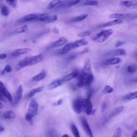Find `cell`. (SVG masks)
Masks as SVG:
<instances>
[{
  "instance_id": "5",
  "label": "cell",
  "mask_w": 137,
  "mask_h": 137,
  "mask_svg": "<svg viewBox=\"0 0 137 137\" xmlns=\"http://www.w3.org/2000/svg\"><path fill=\"white\" fill-rule=\"evenodd\" d=\"M38 105L35 100H33L29 103L28 109L26 114V116H29L33 118L38 113Z\"/></svg>"
},
{
  "instance_id": "3",
  "label": "cell",
  "mask_w": 137,
  "mask_h": 137,
  "mask_svg": "<svg viewBox=\"0 0 137 137\" xmlns=\"http://www.w3.org/2000/svg\"><path fill=\"white\" fill-rule=\"evenodd\" d=\"M79 80L77 83V87L81 88L83 87H89L90 86L94 80L93 74H86L82 72L78 76Z\"/></svg>"
},
{
  "instance_id": "26",
  "label": "cell",
  "mask_w": 137,
  "mask_h": 137,
  "mask_svg": "<svg viewBox=\"0 0 137 137\" xmlns=\"http://www.w3.org/2000/svg\"><path fill=\"white\" fill-rule=\"evenodd\" d=\"M43 89H44V86H40L31 89L28 94V97H32L34 96L36 94L41 92Z\"/></svg>"
},
{
  "instance_id": "49",
  "label": "cell",
  "mask_w": 137,
  "mask_h": 137,
  "mask_svg": "<svg viewBox=\"0 0 137 137\" xmlns=\"http://www.w3.org/2000/svg\"><path fill=\"white\" fill-rule=\"evenodd\" d=\"M131 137H137V131L135 130L133 133H132V135Z\"/></svg>"
},
{
  "instance_id": "11",
  "label": "cell",
  "mask_w": 137,
  "mask_h": 137,
  "mask_svg": "<svg viewBox=\"0 0 137 137\" xmlns=\"http://www.w3.org/2000/svg\"><path fill=\"white\" fill-rule=\"evenodd\" d=\"M80 2V0H68L64 2H62L58 4L59 6L64 7V8H70L73 6L79 4Z\"/></svg>"
},
{
  "instance_id": "42",
  "label": "cell",
  "mask_w": 137,
  "mask_h": 137,
  "mask_svg": "<svg viewBox=\"0 0 137 137\" xmlns=\"http://www.w3.org/2000/svg\"><path fill=\"white\" fill-rule=\"evenodd\" d=\"M90 34H91V33L89 31H84V32L79 33L77 36H78V37H80V38L85 37V36H89L90 35Z\"/></svg>"
},
{
  "instance_id": "21",
  "label": "cell",
  "mask_w": 137,
  "mask_h": 137,
  "mask_svg": "<svg viewBox=\"0 0 137 137\" xmlns=\"http://www.w3.org/2000/svg\"><path fill=\"white\" fill-rule=\"evenodd\" d=\"M2 116L5 119L7 120L14 119L16 117V114L12 110H8L3 113Z\"/></svg>"
},
{
  "instance_id": "4",
  "label": "cell",
  "mask_w": 137,
  "mask_h": 137,
  "mask_svg": "<svg viewBox=\"0 0 137 137\" xmlns=\"http://www.w3.org/2000/svg\"><path fill=\"white\" fill-rule=\"evenodd\" d=\"M81 105L82 113H85L87 115L92 114L93 105L89 99H81Z\"/></svg>"
},
{
  "instance_id": "18",
  "label": "cell",
  "mask_w": 137,
  "mask_h": 137,
  "mask_svg": "<svg viewBox=\"0 0 137 137\" xmlns=\"http://www.w3.org/2000/svg\"><path fill=\"white\" fill-rule=\"evenodd\" d=\"M45 77H46V72L44 70H42L39 74L34 76L32 78V80L34 82H38L43 80Z\"/></svg>"
},
{
  "instance_id": "29",
  "label": "cell",
  "mask_w": 137,
  "mask_h": 137,
  "mask_svg": "<svg viewBox=\"0 0 137 137\" xmlns=\"http://www.w3.org/2000/svg\"><path fill=\"white\" fill-rule=\"evenodd\" d=\"M123 98L124 100H127V101H130V100L135 99L137 98V92L135 91L134 92H131L127 94L124 96Z\"/></svg>"
},
{
  "instance_id": "8",
  "label": "cell",
  "mask_w": 137,
  "mask_h": 137,
  "mask_svg": "<svg viewBox=\"0 0 137 137\" xmlns=\"http://www.w3.org/2000/svg\"><path fill=\"white\" fill-rule=\"evenodd\" d=\"M81 99V98L80 97H78L76 99V100H74V102L72 103V107H73V109H74V110L77 114H79L82 113Z\"/></svg>"
},
{
  "instance_id": "36",
  "label": "cell",
  "mask_w": 137,
  "mask_h": 137,
  "mask_svg": "<svg viewBox=\"0 0 137 137\" xmlns=\"http://www.w3.org/2000/svg\"><path fill=\"white\" fill-rule=\"evenodd\" d=\"M114 88L109 85H106L104 87L103 90V92L105 94H110L113 92Z\"/></svg>"
},
{
  "instance_id": "41",
  "label": "cell",
  "mask_w": 137,
  "mask_h": 137,
  "mask_svg": "<svg viewBox=\"0 0 137 137\" xmlns=\"http://www.w3.org/2000/svg\"><path fill=\"white\" fill-rule=\"evenodd\" d=\"M1 14L5 17H7L9 15V10L6 6H3L1 8Z\"/></svg>"
},
{
  "instance_id": "19",
  "label": "cell",
  "mask_w": 137,
  "mask_h": 137,
  "mask_svg": "<svg viewBox=\"0 0 137 137\" xmlns=\"http://www.w3.org/2000/svg\"><path fill=\"white\" fill-rule=\"evenodd\" d=\"M36 16V14H29L23 17H22L19 20V22L21 23H25L35 21V19Z\"/></svg>"
},
{
  "instance_id": "10",
  "label": "cell",
  "mask_w": 137,
  "mask_h": 137,
  "mask_svg": "<svg viewBox=\"0 0 137 137\" xmlns=\"http://www.w3.org/2000/svg\"><path fill=\"white\" fill-rule=\"evenodd\" d=\"M79 75V74L78 71H75L74 72H71L70 74L66 75V76H64L63 78H62L61 80L62 82V83H66V82H68V81H69L72 79H74L78 77Z\"/></svg>"
},
{
  "instance_id": "25",
  "label": "cell",
  "mask_w": 137,
  "mask_h": 137,
  "mask_svg": "<svg viewBox=\"0 0 137 137\" xmlns=\"http://www.w3.org/2000/svg\"><path fill=\"white\" fill-rule=\"evenodd\" d=\"M72 49H74L72 42L66 43L64 46V47L62 49L61 54H66Z\"/></svg>"
},
{
  "instance_id": "38",
  "label": "cell",
  "mask_w": 137,
  "mask_h": 137,
  "mask_svg": "<svg viewBox=\"0 0 137 137\" xmlns=\"http://www.w3.org/2000/svg\"><path fill=\"white\" fill-rule=\"evenodd\" d=\"M12 68L10 65H6L5 66L4 68L2 71V74L5 75L6 74H8V73H10L12 72Z\"/></svg>"
},
{
  "instance_id": "6",
  "label": "cell",
  "mask_w": 137,
  "mask_h": 137,
  "mask_svg": "<svg viewBox=\"0 0 137 137\" xmlns=\"http://www.w3.org/2000/svg\"><path fill=\"white\" fill-rule=\"evenodd\" d=\"M0 93L9 102H12V97L11 94L9 92L4 84L1 80H0Z\"/></svg>"
},
{
  "instance_id": "12",
  "label": "cell",
  "mask_w": 137,
  "mask_h": 137,
  "mask_svg": "<svg viewBox=\"0 0 137 137\" xmlns=\"http://www.w3.org/2000/svg\"><path fill=\"white\" fill-rule=\"evenodd\" d=\"M23 93V87L22 85H19L18 86L17 91L16 95L15 97V100H14V104L17 105L18 102H19L20 100L22 99V95Z\"/></svg>"
},
{
  "instance_id": "33",
  "label": "cell",
  "mask_w": 137,
  "mask_h": 137,
  "mask_svg": "<svg viewBox=\"0 0 137 137\" xmlns=\"http://www.w3.org/2000/svg\"><path fill=\"white\" fill-rule=\"evenodd\" d=\"M98 4V2L97 1H95V0H86L83 3L84 5L87 6H95L97 5Z\"/></svg>"
},
{
  "instance_id": "2",
  "label": "cell",
  "mask_w": 137,
  "mask_h": 137,
  "mask_svg": "<svg viewBox=\"0 0 137 137\" xmlns=\"http://www.w3.org/2000/svg\"><path fill=\"white\" fill-rule=\"evenodd\" d=\"M114 31L112 29L102 30L100 32L91 36V40L96 43H103L106 41L109 38L113 35Z\"/></svg>"
},
{
  "instance_id": "52",
  "label": "cell",
  "mask_w": 137,
  "mask_h": 137,
  "mask_svg": "<svg viewBox=\"0 0 137 137\" xmlns=\"http://www.w3.org/2000/svg\"><path fill=\"white\" fill-rule=\"evenodd\" d=\"M3 107V105H2V102H1V101H0V109H2Z\"/></svg>"
},
{
  "instance_id": "28",
  "label": "cell",
  "mask_w": 137,
  "mask_h": 137,
  "mask_svg": "<svg viewBox=\"0 0 137 137\" xmlns=\"http://www.w3.org/2000/svg\"><path fill=\"white\" fill-rule=\"evenodd\" d=\"M62 84V82L61 80L58 79V80H54V81H53L52 83H51L48 85V87L50 89H55V88H56L60 86Z\"/></svg>"
},
{
  "instance_id": "24",
  "label": "cell",
  "mask_w": 137,
  "mask_h": 137,
  "mask_svg": "<svg viewBox=\"0 0 137 137\" xmlns=\"http://www.w3.org/2000/svg\"><path fill=\"white\" fill-rule=\"evenodd\" d=\"M130 16V14H120L117 13L111 15L109 16V18H113V19H122L123 18H125L127 17H129Z\"/></svg>"
},
{
  "instance_id": "1",
  "label": "cell",
  "mask_w": 137,
  "mask_h": 137,
  "mask_svg": "<svg viewBox=\"0 0 137 137\" xmlns=\"http://www.w3.org/2000/svg\"><path fill=\"white\" fill-rule=\"evenodd\" d=\"M43 59V56L42 54H39L36 55L26 57L19 61L16 67V71H19L24 68L27 66H32L37 64L41 62Z\"/></svg>"
},
{
  "instance_id": "20",
  "label": "cell",
  "mask_w": 137,
  "mask_h": 137,
  "mask_svg": "<svg viewBox=\"0 0 137 137\" xmlns=\"http://www.w3.org/2000/svg\"><path fill=\"white\" fill-rule=\"evenodd\" d=\"M72 43H73V47H74V49H75L87 45L88 44V42L84 39H81L75 42H73Z\"/></svg>"
},
{
  "instance_id": "43",
  "label": "cell",
  "mask_w": 137,
  "mask_h": 137,
  "mask_svg": "<svg viewBox=\"0 0 137 137\" xmlns=\"http://www.w3.org/2000/svg\"><path fill=\"white\" fill-rule=\"evenodd\" d=\"M107 107V102L106 101H103L101 105V112H104Z\"/></svg>"
},
{
  "instance_id": "17",
  "label": "cell",
  "mask_w": 137,
  "mask_h": 137,
  "mask_svg": "<svg viewBox=\"0 0 137 137\" xmlns=\"http://www.w3.org/2000/svg\"><path fill=\"white\" fill-rule=\"evenodd\" d=\"M121 5L126 7L131 8L136 7L137 5V0H127V1H123L120 3Z\"/></svg>"
},
{
  "instance_id": "46",
  "label": "cell",
  "mask_w": 137,
  "mask_h": 137,
  "mask_svg": "<svg viewBox=\"0 0 137 137\" xmlns=\"http://www.w3.org/2000/svg\"><path fill=\"white\" fill-rule=\"evenodd\" d=\"M89 52V49L88 48H84L83 50H82L81 51H80L79 53V55H84V54H86L87 53H88Z\"/></svg>"
},
{
  "instance_id": "39",
  "label": "cell",
  "mask_w": 137,
  "mask_h": 137,
  "mask_svg": "<svg viewBox=\"0 0 137 137\" xmlns=\"http://www.w3.org/2000/svg\"><path fill=\"white\" fill-rule=\"evenodd\" d=\"M6 3L13 8H16L17 5V0H5Z\"/></svg>"
},
{
  "instance_id": "34",
  "label": "cell",
  "mask_w": 137,
  "mask_h": 137,
  "mask_svg": "<svg viewBox=\"0 0 137 137\" xmlns=\"http://www.w3.org/2000/svg\"><path fill=\"white\" fill-rule=\"evenodd\" d=\"M136 66L135 64H131L129 65L126 68V70L127 72L129 74H134L136 71Z\"/></svg>"
},
{
  "instance_id": "31",
  "label": "cell",
  "mask_w": 137,
  "mask_h": 137,
  "mask_svg": "<svg viewBox=\"0 0 137 137\" xmlns=\"http://www.w3.org/2000/svg\"><path fill=\"white\" fill-rule=\"evenodd\" d=\"M87 17H88L87 14H81L77 17H75L74 18H73L71 21L72 22H81V21H83L84 19H85Z\"/></svg>"
},
{
  "instance_id": "7",
  "label": "cell",
  "mask_w": 137,
  "mask_h": 137,
  "mask_svg": "<svg viewBox=\"0 0 137 137\" xmlns=\"http://www.w3.org/2000/svg\"><path fill=\"white\" fill-rule=\"evenodd\" d=\"M81 123L82 124V126H83V128L84 129V130L85 131V132L86 133V134H87V135L89 137H94L93 132L91 130L90 127L86 120V118H85V117H83L81 118Z\"/></svg>"
},
{
  "instance_id": "50",
  "label": "cell",
  "mask_w": 137,
  "mask_h": 137,
  "mask_svg": "<svg viewBox=\"0 0 137 137\" xmlns=\"http://www.w3.org/2000/svg\"><path fill=\"white\" fill-rule=\"evenodd\" d=\"M4 127L2 126H1L0 125V132H2L3 131H4Z\"/></svg>"
},
{
  "instance_id": "27",
  "label": "cell",
  "mask_w": 137,
  "mask_h": 137,
  "mask_svg": "<svg viewBox=\"0 0 137 137\" xmlns=\"http://www.w3.org/2000/svg\"><path fill=\"white\" fill-rule=\"evenodd\" d=\"M84 74H92V68H91V64L89 60H88L84 66L83 72H82Z\"/></svg>"
},
{
  "instance_id": "37",
  "label": "cell",
  "mask_w": 137,
  "mask_h": 137,
  "mask_svg": "<svg viewBox=\"0 0 137 137\" xmlns=\"http://www.w3.org/2000/svg\"><path fill=\"white\" fill-rule=\"evenodd\" d=\"M122 134V130L121 127H117L115 130L112 137H121Z\"/></svg>"
},
{
  "instance_id": "40",
  "label": "cell",
  "mask_w": 137,
  "mask_h": 137,
  "mask_svg": "<svg viewBox=\"0 0 137 137\" xmlns=\"http://www.w3.org/2000/svg\"><path fill=\"white\" fill-rule=\"evenodd\" d=\"M57 18H58L57 16V15H52V16H49L48 20L46 22H45L47 23H53L54 22L56 21L57 20Z\"/></svg>"
},
{
  "instance_id": "15",
  "label": "cell",
  "mask_w": 137,
  "mask_h": 137,
  "mask_svg": "<svg viewBox=\"0 0 137 137\" xmlns=\"http://www.w3.org/2000/svg\"><path fill=\"white\" fill-rule=\"evenodd\" d=\"M124 109V107L123 106H120L115 108L111 112V113L109 115L108 117L107 118V121H108L109 120L111 119V118H113L114 117L118 115V114H120L123 111Z\"/></svg>"
},
{
  "instance_id": "45",
  "label": "cell",
  "mask_w": 137,
  "mask_h": 137,
  "mask_svg": "<svg viewBox=\"0 0 137 137\" xmlns=\"http://www.w3.org/2000/svg\"><path fill=\"white\" fill-rule=\"evenodd\" d=\"M63 102V99H59L58 101L56 102H55L53 104V106H60L62 105Z\"/></svg>"
},
{
  "instance_id": "44",
  "label": "cell",
  "mask_w": 137,
  "mask_h": 137,
  "mask_svg": "<svg viewBox=\"0 0 137 137\" xmlns=\"http://www.w3.org/2000/svg\"><path fill=\"white\" fill-rule=\"evenodd\" d=\"M124 44V42L123 41H121V40H118L116 43V44L115 45V47H119L120 46H121V45H123Z\"/></svg>"
},
{
  "instance_id": "35",
  "label": "cell",
  "mask_w": 137,
  "mask_h": 137,
  "mask_svg": "<svg viewBox=\"0 0 137 137\" xmlns=\"http://www.w3.org/2000/svg\"><path fill=\"white\" fill-rule=\"evenodd\" d=\"M28 29H29L28 26H27V25H24V26L20 27H19V28H18L17 29H16L15 31V33H25V32H26L28 31Z\"/></svg>"
},
{
  "instance_id": "47",
  "label": "cell",
  "mask_w": 137,
  "mask_h": 137,
  "mask_svg": "<svg viewBox=\"0 0 137 137\" xmlns=\"http://www.w3.org/2000/svg\"><path fill=\"white\" fill-rule=\"evenodd\" d=\"M7 57V55L4 53H2L0 54V60H3L6 58Z\"/></svg>"
},
{
  "instance_id": "16",
  "label": "cell",
  "mask_w": 137,
  "mask_h": 137,
  "mask_svg": "<svg viewBox=\"0 0 137 137\" xmlns=\"http://www.w3.org/2000/svg\"><path fill=\"white\" fill-rule=\"evenodd\" d=\"M68 40L64 37H62L57 41H55L51 44V48H56L58 47H61L62 45H65L67 43Z\"/></svg>"
},
{
  "instance_id": "13",
  "label": "cell",
  "mask_w": 137,
  "mask_h": 137,
  "mask_svg": "<svg viewBox=\"0 0 137 137\" xmlns=\"http://www.w3.org/2000/svg\"><path fill=\"white\" fill-rule=\"evenodd\" d=\"M32 51V49L29 48H20L15 50L12 53V55L13 56L16 57L22 55H24L26 54L29 53Z\"/></svg>"
},
{
  "instance_id": "22",
  "label": "cell",
  "mask_w": 137,
  "mask_h": 137,
  "mask_svg": "<svg viewBox=\"0 0 137 137\" xmlns=\"http://www.w3.org/2000/svg\"><path fill=\"white\" fill-rule=\"evenodd\" d=\"M49 15L47 14H36V16L35 19V21H39V22H46Z\"/></svg>"
},
{
  "instance_id": "32",
  "label": "cell",
  "mask_w": 137,
  "mask_h": 137,
  "mask_svg": "<svg viewBox=\"0 0 137 137\" xmlns=\"http://www.w3.org/2000/svg\"><path fill=\"white\" fill-rule=\"evenodd\" d=\"M61 0H53L49 3L47 8L49 10H51V9H53L56 6L58 5V4L61 3Z\"/></svg>"
},
{
  "instance_id": "48",
  "label": "cell",
  "mask_w": 137,
  "mask_h": 137,
  "mask_svg": "<svg viewBox=\"0 0 137 137\" xmlns=\"http://www.w3.org/2000/svg\"><path fill=\"white\" fill-rule=\"evenodd\" d=\"M0 101H1L4 102H6V99L1 94V93H0Z\"/></svg>"
},
{
  "instance_id": "23",
  "label": "cell",
  "mask_w": 137,
  "mask_h": 137,
  "mask_svg": "<svg viewBox=\"0 0 137 137\" xmlns=\"http://www.w3.org/2000/svg\"><path fill=\"white\" fill-rule=\"evenodd\" d=\"M123 23V20L120 19H115L113 21L108 22V23H106L103 25H102L101 27H108V26H111L113 25H116L117 24H120Z\"/></svg>"
},
{
  "instance_id": "51",
  "label": "cell",
  "mask_w": 137,
  "mask_h": 137,
  "mask_svg": "<svg viewBox=\"0 0 137 137\" xmlns=\"http://www.w3.org/2000/svg\"><path fill=\"white\" fill-rule=\"evenodd\" d=\"M62 137H70V136H69V135L68 134H63V135L62 136Z\"/></svg>"
},
{
  "instance_id": "14",
  "label": "cell",
  "mask_w": 137,
  "mask_h": 137,
  "mask_svg": "<svg viewBox=\"0 0 137 137\" xmlns=\"http://www.w3.org/2000/svg\"><path fill=\"white\" fill-rule=\"evenodd\" d=\"M122 62V59L118 57H112L107 59L105 61L104 64L105 66H112V65H117L120 64Z\"/></svg>"
},
{
  "instance_id": "9",
  "label": "cell",
  "mask_w": 137,
  "mask_h": 137,
  "mask_svg": "<svg viewBox=\"0 0 137 137\" xmlns=\"http://www.w3.org/2000/svg\"><path fill=\"white\" fill-rule=\"evenodd\" d=\"M125 54H126V52L125 50H124L123 49L120 48V49H115V50L109 51V53H107V55L108 56L114 57L116 56L125 55Z\"/></svg>"
},
{
  "instance_id": "30",
  "label": "cell",
  "mask_w": 137,
  "mask_h": 137,
  "mask_svg": "<svg viewBox=\"0 0 137 137\" xmlns=\"http://www.w3.org/2000/svg\"><path fill=\"white\" fill-rule=\"evenodd\" d=\"M70 129L71 132L75 137H81L80 135V133L77 126L74 124H71L70 125Z\"/></svg>"
}]
</instances>
